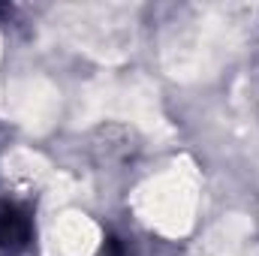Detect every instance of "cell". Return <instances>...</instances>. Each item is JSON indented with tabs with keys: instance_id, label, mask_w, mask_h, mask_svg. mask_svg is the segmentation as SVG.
<instances>
[{
	"instance_id": "1",
	"label": "cell",
	"mask_w": 259,
	"mask_h": 256,
	"mask_svg": "<svg viewBox=\"0 0 259 256\" xmlns=\"http://www.w3.org/2000/svg\"><path fill=\"white\" fill-rule=\"evenodd\" d=\"M30 241V217L18 205H0V256H18Z\"/></svg>"
}]
</instances>
